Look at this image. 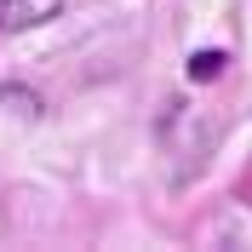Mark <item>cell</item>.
Segmentation results:
<instances>
[{"mask_svg": "<svg viewBox=\"0 0 252 252\" xmlns=\"http://www.w3.org/2000/svg\"><path fill=\"white\" fill-rule=\"evenodd\" d=\"M63 12V0H0V34H23V29H40Z\"/></svg>", "mask_w": 252, "mask_h": 252, "instance_id": "6da1fadb", "label": "cell"}, {"mask_svg": "<svg viewBox=\"0 0 252 252\" xmlns=\"http://www.w3.org/2000/svg\"><path fill=\"white\" fill-rule=\"evenodd\" d=\"M0 109L17 115V121H40V97L29 86H0Z\"/></svg>", "mask_w": 252, "mask_h": 252, "instance_id": "7a4b0ae2", "label": "cell"}, {"mask_svg": "<svg viewBox=\"0 0 252 252\" xmlns=\"http://www.w3.org/2000/svg\"><path fill=\"white\" fill-rule=\"evenodd\" d=\"M223 52H195V58H189V80H195V86H201V80H218L223 75Z\"/></svg>", "mask_w": 252, "mask_h": 252, "instance_id": "3957f363", "label": "cell"}, {"mask_svg": "<svg viewBox=\"0 0 252 252\" xmlns=\"http://www.w3.org/2000/svg\"><path fill=\"white\" fill-rule=\"evenodd\" d=\"M235 201H241V206H252V160L241 166V178H235Z\"/></svg>", "mask_w": 252, "mask_h": 252, "instance_id": "277c9868", "label": "cell"}]
</instances>
